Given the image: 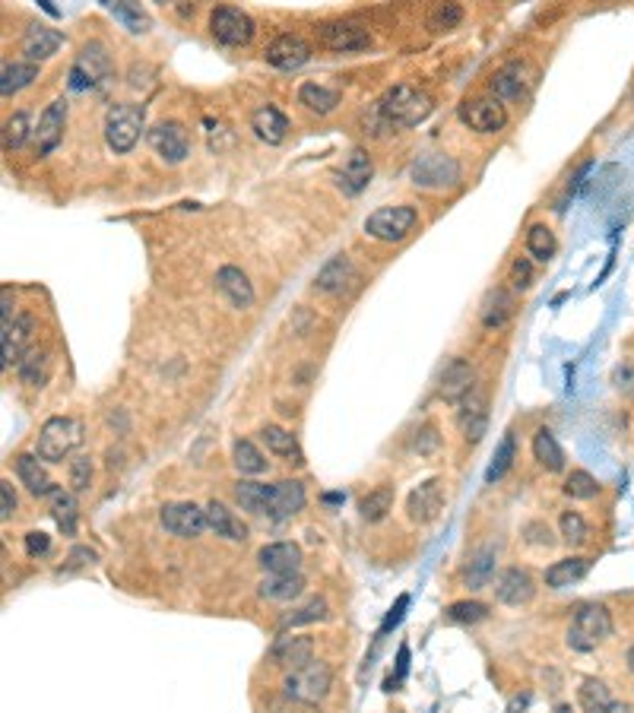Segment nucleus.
Instances as JSON below:
<instances>
[{
	"label": "nucleus",
	"instance_id": "nucleus-1",
	"mask_svg": "<svg viewBox=\"0 0 634 713\" xmlns=\"http://www.w3.org/2000/svg\"><path fill=\"white\" fill-rule=\"evenodd\" d=\"M432 96L419 86H409V83H397L384 92V99L378 102V111L384 115L387 124L394 127H416L422 124L428 115H432Z\"/></svg>",
	"mask_w": 634,
	"mask_h": 713
},
{
	"label": "nucleus",
	"instance_id": "nucleus-2",
	"mask_svg": "<svg viewBox=\"0 0 634 713\" xmlns=\"http://www.w3.org/2000/svg\"><path fill=\"white\" fill-rule=\"evenodd\" d=\"M80 444H83V425L70 416H54L39 431L35 457H42L45 463H64Z\"/></svg>",
	"mask_w": 634,
	"mask_h": 713
},
{
	"label": "nucleus",
	"instance_id": "nucleus-3",
	"mask_svg": "<svg viewBox=\"0 0 634 713\" xmlns=\"http://www.w3.org/2000/svg\"><path fill=\"white\" fill-rule=\"evenodd\" d=\"M333 685V675H330V666L321 663V660H311L308 666L295 669L286 675V698L295 701V704H305V707H314L327 698V691Z\"/></svg>",
	"mask_w": 634,
	"mask_h": 713
},
{
	"label": "nucleus",
	"instance_id": "nucleus-4",
	"mask_svg": "<svg viewBox=\"0 0 634 713\" xmlns=\"http://www.w3.org/2000/svg\"><path fill=\"white\" fill-rule=\"evenodd\" d=\"M143 108L140 105H130V102H121L108 111L105 118V143L115 149L118 156L130 153V149L137 146L140 134H143Z\"/></svg>",
	"mask_w": 634,
	"mask_h": 713
},
{
	"label": "nucleus",
	"instance_id": "nucleus-5",
	"mask_svg": "<svg viewBox=\"0 0 634 713\" xmlns=\"http://www.w3.org/2000/svg\"><path fill=\"white\" fill-rule=\"evenodd\" d=\"M612 634V618L606 612V606H581L574 612V622L568 628V644L574 650H596L606 637Z\"/></svg>",
	"mask_w": 634,
	"mask_h": 713
},
{
	"label": "nucleus",
	"instance_id": "nucleus-6",
	"mask_svg": "<svg viewBox=\"0 0 634 713\" xmlns=\"http://www.w3.org/2000/svg\"><path fill=\"white\" fill-rule=\"evenodd\" d=\"M416 222H419V213L413 206H381V210H375L365 219V232L371 238L394 245V241H403L416 229Z\"/></svg>",
	"mask_w": 634,
	"mask_h": 713
},
{
	"label": "nucleus",
	"instance_id": "nucleus-7",
	"mask_svg": "<svg viewBox=\"0 0 634 713\" xmlns=\"http://www.w3.org/2000/svg\"><path fill=\"white\" fill-rule=\"evenodd\" d=\"M210 32L219 45L241 48L254 39V20L238 7H216L210 16Z\"/></svg>",
	"mask_w": 634,
	"mask_h": 713
},
{
	"label": "nucleus",
	"instance_id": "nucleus-8",
	"mask_svg": "<svg viewBox=\"0 0 634 713\" xmlns=\"http://www.w3.org/2000/svg\"><path fill=\"white\" fill-rule=\"evenodd\" d=\"M111 70V61H108V51L99 45V42H89L83 45V51L77 54V61L70 67V89H96Z\"/></svg>",
	"mask_w": 634,
	"mask_h": 713
},
{
	"label": "nucleus",
	"instance_id": "nucleus-9",
	"mask_svg": "<svg viewBox=\"0 0 634 713\" xmlns=\"http://www.w3.org/2000/svg\"><path fill=\"white\" fill-rule=\"evenodd\" d=\"M159 523L165 527V533H172L178 539H194L203 530H210L207 527V511H200L197 504H191V501L165 504L162 514H159Z\"/></svg>",
	"mask_w": 634,
	"mask_h": 713
},
{
	"label": "nucleus",
	"instance_id": "nucleus-10",
	"mask_svg": "<svg viewBox=\"0 0 634 713\" xmlns=\"http://www.w3.org/2000/svg\"><path fill=\"white\" fill-rule=\"evenodd\" d=\"M409 175H413V184L419 187H454L460 181V165L451 156L425 153L413 162Z\"/></svg>",
	"mask_w": 634,
	"mask_h": 713
},
{
	"label": "nucleus",
	"instance_id": "nucleus-11",
	"mask_svg": "<svg viewBox=\"0 0 634 713\" xmlns=\"http://www.w3.org/2000/svg\"><path fill=\"white\" fill-rule=\"evenodd\" d=\"M149 146H153L156 156L169 165H178L191 156V137L178 121H162L149 130Z\"/></svg>",
	"mask_w": 634,
	"mask_h": 713
},
{
	"label": "nucleus",
	"instance_id": "nucleus-12",
	"mask_svg": "<svg viewBox=\"0 0 634 713\" xmlns=\"http://www.w3.org/2000/svg\"><path fill=\"white\" fill-rule=\"evenodd\" d=\"M32 330H35V321L32 314H16L10 321H4L0 327V352H4V368H10L13 362L20 365L29 352V343H32Z\"/></svg>",
	"mask_w": 634,
	"mask_h": 713
},
{
	"label": "nucleus",
	"instance_id": "nucleus-13",
	"mask_svg": "<svg viewBox=\"0 0 634 713\" xmlns=\"http://www.w3.org/2000/svg\"><path fill=\"white\" fill-rule=\"evenodd\" d=\"M371 175H375V165H371L368 153H365L362 146H352L349 153H346V159H343V165L337 168V187H340L343 194L356 197V194H362L365 187H368Z\"/></svg>",
	"mask_w": 634,
	"mask_h": 713
},
{
	"label": "nucleus",
	"instance_id": "nucleus-14",
	"mask_svg": "<svg viewBox=\"0 0 634 713\" xmlns=\"http://www.w3.org/2000/svg\"><path fill=\"white\" fill-rule=\"evenodd\" d=\"M460 118H463V124H470L473 130H479V134H495V130H501L508 124V111L498 99L486 96V99L466 102L460 108Z\"/></svg>",
	"mask_w": 634,
	"mask_h": 713
},
{
	"label": "nucleus",
	"instance_id": "nucleus-15",
	"mask_svg": "<svg viewBox=\"0 0 634 713\" xmlns=\"http://www.w3.org/2000/svg\"><path fill=\"white\" fill-rule=\"evenodd\" d=\"M311 61V45L302 39V35H279V39L270 42L267 48V64H273L276 70H298Z\"/></svg>",
	"mask_w": 634,
	"mask_h": 713
},
{
	"label": "nucleus",
	"instance_id": "nucleus-16",
	"mask_svg": "<svg viewBox=\"0 0 634 713\" xmlns=\"http://www.w3.org/2000/svg\"><path fill=\"white\" fill-rule=\"evenodd\" d=\"M356 283H359V270L352 267V260L346 254H340V257L327 260V264L321 267L314 286H317V292H324V295H343Z\"/></svg>",
	"mask_w": 634,
	"mask_h": 713
},
{
	"label": "nucleus",
	"instance_id": "nucleus-17",
	"mask_svg": "<svg viewBox=\"0 0 634 713\" xmlns=\"http://www.w3.org/2000/svg\"><path fill=\"white\" fill-rule=\"evenodd\" d=\"M457 425L463 431L466 441H482L489 428V406H486V397H482L479 390H473L470 397H463L457 403Z\"/></svg>",
	"mask_w": 634,
	"mask_h": 713
},
{
	"label": "nucleus",
	"instance_id": "nucleus-18",
	"mask_svg": "<svg viewBox=\"0 0 634 713\" xmlns=\"http://www.w3.org/2000/svg\"><path fill=\"white\" fill-rule=\"evenodd\" d=\"M321 42H324L330 51H343V54H349V51H362V48H368L371 35H368V29L359 26V23L337 20V23H324V26H321Z\"/></svg>",
	"mask_w": 634,
	"mask_h": 713
},
{
	"label": "nucleus",
	"instance_id": "nucleus-19",
	"mask_svg": "<svg viewBox=\"0 0 634 713\" xmlns=\"http://www.w3.org/2000/svg\"><path fill=\"white\" fill-rule=\"evenodd\" d=\"M441 397L447 403H460L463 397H470V393L476 390V371L470 362H463V359H451L441 374Z\"/></svg>",
	"mask_w": 634,
	"mask_h": 713
},
{
	"label": "nucleus",
	"instance_id": "nucleus-20",
	"mask_svg": "<svg viewBox=\"0 0 634 713\" xmlns=\"http://www.w3.org/2000/svg\"><path fill=\"white\" fill-rule=\"evenodd\" d=\"M64 124H67V102H64V99H54V102L45 108V115L39 118V130H35V149H39L42 156L51 153V149L61 143Z\"/></svg>",
	"mask_w": 634,
	"mask_h": 713
},
{
	"label": "nucleus",
	"instance_id": "nucleus-21",
	"mask_svg": "<svg viewBox=\"0 0 634 713\" xmlns=\"http://www.w3.org/2000/svg\"><path fill=\"white\" fill-rule=\"evenodd\" d=\"M216 289L229 298V305L232 308H251L254 305V286H251V279L245 276V270H238V267H219L216 273Z\"/></svg>",
	"mask_w": 634,
	"mask_h": 713
},
{
	"label": "nucleus",
	"instance_id": "nucleus-22",
	"mask_svg": "<svg viewBox=\"0 0 634 713\" xmlns=\"http://www.w3.org/2000/svg\"><path fill=\"white\" fill-rule=\"evenodd\" d=\"M257 561H260V568L270 574H298L302 549H298L295 542H270V546L260 549Z\"/></svg>",
	"mask_w": 634,
	"mask_h": 713
},
{
	"label": "nucleus",
	"instance_id": "nucleus-23",
	"mask_svg": "<svg viewBox=\"0 0 634 713\" xmlns=\"http://www.w3.org/2000/svg\"><path fill=\"white\" fill-rule=\"evenodd\" d=\"M270 656H273L276 666L295 672V669H302L314 660V644H311V637H279V641L273 644V650H270Z\"/></svg>",
	"mask_w": 634,
	"mask_h": 713
},
{
	"label": "nucleus",
	"instance_id": "nucleus-24",
	"mask_svg": "<svg viewBox=\"0 0 634 713\" xmlns=\"http://www.w3.org/2000/svg\"><path fill=\"white\" fill-rule=\"evenodd\" d=\"M441 508H444V492H441V482H438V479L422 482L419 489L409 495V517H413L416 523L435 520Z\"/></svg>",
	"mask_w": 634,
	"mask_h": 713
},
{
	"label": "nucleus",
	"instance_id": "nucleus-25",
	"mask_svg": "<svg viewBox=\"0 0 634 713\" xmlns=\"http://www.w3.org/2000/svg\"><path fill=\"white\" fill-rule=\"evenodd\" d=\"M495 593L498 599L505 606H524L533 599L536 587H533V577L527 571H520V568H511L498 577V584H495Z\"/></svg>",
	"mask_w": 634,
	"mask_h": 713
},
{
	"label": "nucleus",
	"instance_id": "nucleus-26",
	"mask_svg": "<svg viewBox=\"0 0 634 713\" xmlns=\"http://www.w3.org/2000/svg\"><path fill=\"white\" fill-rule=\"evenodd\" d=\"M251 130L264 143L276 146V143H283L286 134H289V118L279 108H273V105H260L251 115Z\"/></svg>",
	"mask_w": 634,
	"mask_h": 713
},
{
	"label": "nucleus",
	"instance_id": "nucleus-27",
	"mask_svg": "<svg viewBox=\"0 0 634 713\" xmlns=\"http://www.w3.org/2000/svg\"><path fill=\"white\" fill-rule=\"evenodd\" d=\"M302 508H305V489H302V482L286 479V482H276V485H273V495H270V517H273V520L295 517Z\"/></svg>",
	"mask_w": 634,
	"mask_h": 713
},
{
	"label": "nucleus",
	"instance_id": "nucleus-28",
	"mask_svg": "<svg viewBox=\"0 0 634 713\" xmlns=\"http://www.w3.org/2000/svg\"><path fill=\"white\" fill-rule=\"evenodd\" d=\"M58 48H61V32H54L42 23L29 26L26 35H23V54H26V61H32V64L48 61L51 54H58Z\"/></svg>",
	"mask_w": 634,
	"mask_h": 713
},
{
	"label": "nucleus",
	"instance_id": "nucleus-29",
	"mask_svg": "<svg viewBox=\"0 0 634 713\" xmlns=\"http://www.w3.org/2000/svg\"><path fill=\"white\" fill-rule=\"evenodd\" d=\"M530 73L524 64H508V67H501L495 77H492V99L498 102H505V99H520L527 92L530 86Z\"/></svg>",
	"mask_w": 634,
	"mask_h": 713
},
{
	"label": "nucleus",
	"instance_id": "nucleus-30",
	"mask_svg": "<svg viewBox=\"0 0 634 713\" xmlns=\"http://www.w3.org/2000/svg\"><path fill=\"white\" fill-rule=\"evenodd\" d=\"M203 511H207V527H210L216 536L232 539V542H245V539H248V527H245V523H241L229 508H226V504L210 501Z\"/></svg>",
	"mask_w": 634,
	"mask_h": 713
},
{
	"label": "nucleus",
	"instance_id": "nucleus-31",
	"mask_svg": "<svg viewBox=\"0 0 634 713\" xmlns=\"http://www.w3.org/2000/svg\"><path fill=\"white\" fill-rule=\"evenodd\" d=\"M35 80H39V64H32V61L4 64V70H0V96L10 99L20 89L32 86Z\"/></svg>",
	"mask_w": 634,
	"mask_h": 713
},
{
	"label": "nucleus",
	"instance_id": "nucleus-32",
	"mask_svg": "<svg viewBox=\"0 0 634 713\" xmlns=\"http://www.w3.org/2000/svg\"><path fill=\"white\" fill-rule=\"evenodd\" d=\"M16 476H20V482L32 495H51V489H54L48 473H45V466H42V457L20 454L16 457Z\"/></svg>",
	"mask_w": 634,
	"mask_h": 713
},
{
	"label": "nucleus",
	"instance_id": "nucleus-33",
	"mask_svg": "<svg viewBox=\"0 0 634 713\" xmlns=\"http://www.w3.org/2000/svg\"><path fill=\"white\" fill-rule=\"evenodd\" d=\"M260 438H264L267 450L276 457H286L292 463H302V447H298L295 435L286 428H279V425H264L260 428Z\"/></svg>",
	"mask_w": 634,
	"mask_h": 713
},
{
	"label": "nucleus",
	"instance_id": "nucleus-34",
	"mask_svg": "<svg viewBox=\"0 0 634 713\" xmlns=\"http://www.w3.org/2000/svg\"><path fill=\"white\" fill-rule=\"evenodd\" d=\"M590 571V561L587 558H565V561H555V565L546 571V584L552 590H565L571 584H577L581 577H587Z\"/></svg>",
	"mask_w": 634,
	"mask_h": 713
},
{
	"label": "nucleus",
	"instance_id": "nucleus-35",
	"mask_svg": "<svg viewBox=\"0 0 634 713\" xmlns=\"http://www.w3.org/2000/svg\"><path fill=\"white\" fill-rule=\"evenodd\" d=\"M270 495H273V485H264V482H238L235 485V501L251 514L270 517Z\"/></svg>",
	"mask_w": 634,
	"mask_h": 713
},
{
	"label": "nucleus",
	"instance_id": "nucleus-36",
	"mask_svg": "<svg viewBox=\"0 0 634 713\" xmlns=\"http://www.w3.org/2000/svg\"><path fill=\"white\" fill-rule=\"evenodd\" d=\"M298 102H302L308 111H314V115H330V111L340 105V92L327 89L321 83H305L298 89Z\"/></svg>",
	"mask_w": 634,
	"mask_h": 713
},
{
	"label": "nucleus",
	"instance_id": "nucleus-37",
	"mask_svg": "<svg viewBox=\"0 0 634 713\" xmlns=\"http://www.w3.org/2000/svg\"><path fill=\"white\" fill-rule=\"evenodd\" d=\"M305 580L298 574H270L264 584H260V596L264 599H276V603H289L298 593H302Z\"/></svg>",
	"mask_w": 634,
	"mask_h": 713
},
{
	"label": "nucleus",
	"instance_id": "nucleus-38",
	"mask_svg": "<svg viewBox=\"0 0 634 713\" xmlns=\"http://www.w3.org/2000/svg\"><path fill=\"white\" fill-rule=\"evenodd\" d=\"M48 501H51V517L58 520V527L64 533L77 530V498H73V492L61 489V485H54Z\"/></svg>",
	"mask_w": 634,
	"mask_h": 713
},
{
	"label": "nucleus",
	"instance_id": "nucleus-39",
	"mask_svg": "<svg viewBox=\"0 0 634 713\" xmlns=\"http://www.w3.org/2000/svg\"><path fill=\"white\" fill-rule=\"evenodd\" d=\"M533 454H536V460L543 463L549 473H558V469L565 466V450H562V444L555 441V435L549 428H539L536 431V438H533Z\"/></svg>",
	"mask_w": 634,
	"mask_h": 713
},
{
	"label": "nucleus",
	"instance_id": "nucleus-40",
	"mask_svg": "<svg viewBox=\"0 0 634 713\" xmlns=\"http://www.w3.org/2000/svg\"><path fill=\"white\" fill-rule=\"evenodd\" d=\"M514 314V298L508 289H492L482 302V324L486 327H501Z\"/></svg>",
	"mask_w": 634,
	"mask_h": 713
},
{
	"label": "nucleus",
	"instance_id": "nucleus-41",
	"mask_svg": "<svg viewBox=\"0 0 634 713\" xmlns=\"http://www.w3.org/2000/svg\"><path fill=\"white\" fill-rule=\"evenodd\" d=\"M495 577V552L492 549H479L466 568V587L470 590H482Z\"/></svg>",
	"mask_w": 634,
	"mask_h": 713
},
{
	"label": "nucleus",
	"instance_id": "nucleus-42",
	"mask_svg": "<svg viewBox=\"0 0 634 713\" xmlns=\"http://www.w3.org/2000/svg\"><path fill=\"white\" fill-rule=\"evenodd\" d=\"M394 508V492L390 489H375V492H368L362 501H359V511L368 523H378L387 517V511Z\"/></svg>",
	"mask_w": 634,
	"mask_h": 713
},
{
	"label": "nucleus",
	"instance_id": "nucleus-43",
	"mask_svg": "<svg viewBox=\"0 0 634 713\" xmlns=\"http://www.w3.org/2000/svg\"><path fill=\"white\" fill-rule=\"evenodd\" d=\"M527 251L536 257V260H552V254H555V235H552V229L549 225H543V222H536V225H530V232H527Z\"/></svg>",
	"mask_w": 634,
	"mask_h": 713
},
{
	"label": "nucleus",
	"instance_id": "nucleus-44",
	"mask_svg": "<svg viewBox=\"0 0 634 713\" xmlns=\"http://www.w3.org/2000/svg\"><path fill=\"white\" fill-rule=\"evenodd\" d=\"M20 378L29 387H42L45 378H48V355L39 352V349H29L26 359L20 362Z\"/></svg>",
	"mask_w": 634,
	"mask_h": 713
},
{
	"label": "nucleus",
	"instance_id": "nucleus-45",
	"mask_svg": "<svg viewBox=\"0 0 634 713\" xmlns=\"http://www.w3.org/2000/svg\"><path fill=\"white\" fill-rule=\"evenodd\" d=\"M232 457H235V466L241 469V473H248V476H257V473H264V469H267L264 454H260V450L251 441H235Z\"/></svg>",
	"mask_w": 634,
	"mask_h": 713
},
{
	"label": "nucleus",
	"instance_id": "nucleus-46",
	"mask_svg": "<svg viewBox=\"0 0 634 713\" xmlns=\"http://www.w3.org/2000/svg\"><path fill=\"white\" fill-rule=\"evenodd\" d=\"M581 707L584 713H606L612 707V698H609V688L596 679H587L581 685Z\"/></svg>",
	"mask_w": 634,
	"mask_h": 713
},
{
	"label": "nucleus",
	"instance_id": "nucleus-47",
	"mask_svg": "<svg viewBox=\"0 0 634 713\" xmlns=\"http://www.w3.org/2000/svg\"><path fill=\"white\" fill-rule=\"evenodd\" d=\"M105 7L115 13V20H121L134 35L149 29V16H146V10H140V4H105Z\"/></svg>",
	"mask_w": 634,
	"mask_h": 713
},
{
	"label": "nucleus",
	"instance_id": "nucleus-48",
	"mask_svg": "<svg viewBox=\"0 0 634 713\" xmlns=\"http://www.w3.org/2000/svg\"><path fill=\"white\" fill-rule=\"evenodd\" d=\"M29 137V115L26 111H16L13 118H7L4 124V149L10 153V149H20Z\"/></svg>",
	"mask_w": 634,
	"mask_h": 713
},
{
	"label": "nucleus",
	"instance_id": "nucleus-49",
	"mask_svg": "<svg viewBox=\"0 0 634 713\" xmlns=\"http://www.w3.org/2000/svg\"><path fill=\"white\" fill-rule=\"evenodd\" d=\"M511 463H514V435H505V438H501V444H498V450H495V460H492V466H489L486 479H489V482H498V479L511 469Z\"/></svg>",
	"mask_w": 634,
	"mask_h": 713
},
{
	"label": "nucleus",
	"instance_id": "nucleus-50",
	"mask_svg": "<svg viewBox=\"0 0 634 713\" xmlns=\"http://www.w3.org/2000/svg\"><path fill=\"white\" fill-rule=\"evenodd\" d=\"M596 492H600V485H596V479H593L590 473H584V469H574V473L568 476V482H565V495H568V498L587 501V498H593Z\"/></svg>",
	"mask_w": 634,
	"mask_h": 713
},
{
	"label": "nucleus",
	"instance_id": "nucleus-51",
	"mask_svg": "<svg viewBox=\"0 0 634 713\" xmlns=\"http://www.w3.org/2000/svg\"><path fill=\"white\" fill-rule=\"evenodd\" d=\"M460 20H463V10H460L457 4H438V7L432 10V16H428V29L447 32V29H454Z\"/></svg>",
	"mask_w": 634,
	"mask_h": 713
},
{
	"label": "nucleus",
	"instance_id": "nucleus-52",
	"mask_svg": "<svg viewBox=\"0 0 634 713\" xmlns=\"http://www.w3.org/2000/svg\"><path fill=\"white\" fill-rule=\"evenodd\" d=\"M327 618V603L324 599H311V603H305L302 609H295L289 618H286V628H292V625H308V622H324Z\"/></svg>",
	"mask_w": 634,
	"mask_h": 713
},
{
	"label": "nucleus",
	"instance_id": "nucleus-53",
	"mask_svg": "<svg viewBox=\"0 0 634 713\" xmlns=\"http://www.w3.org/2000/svg\"><path fill=\"white\" fill-rule=\"evenodd\" d=\"M486 615H489V609L482 603H454L447 609V618H451V622H460V625H476Z\"/></svg>",
	"mask_w": 634,
	"mask_h": 713
},
{
	"label": "nucleus",
	"instance_id": "nucleus-54",
	"mask_svg": "<svg viewBox=\"0 0 634 713\" xmlns=\"http://www.w3.org/2000/svg\"><path fill=\"white\" fill-rule=\"evenodd\" d=\"M562 536H565L568 546H581V542L587 539V523H584V517L574 514V511L562 514Z\"/></svg>",
	"mask_w": 634,
	"mask_h": 713
},
{
	"label": "nucleus",
	"instance_id": "nucleus-55",
	"mask_svg": "<svg viewBox=\"0 0 634 713\" xmlns=\"http://www.w3.org/2000/svg\"><path fill=\"white\" fill-rule=\"evenodd\" d=\"M70 485H73V492H86L89 485H92V463H89V457L70 460Z\"/></svg>",
	"mask_w": 634,
	"mask_h": 713
},
{
	"label": "nucleus",
	"instance_id": "nucleus-56",
	"mask_svg": "<svg viewBox=\"0 0 634 713\" xmlns=\"http://www.w3.org/2000/svg\"><path fill=\"white\" fill-rule=\"evenodd\" d=\"M530 283H533L530 260H527V257H517L514 264H511V286H514V289H530Z\"/></svg>",
	"mask_w": 634,
	"mask_h": 713
},
{
	"label": "nucleus",
	"instance_id": "nucleus-57",
	"mask_svg": "<svg viewBox=\"0 0 634 713\" xmlns=\"http://www.w3.org/2000/svg\"><path fill=\"white\" fill-rule=\"evenodd\" d=\"M16 511V495L10 482H0V520H10Z\"/></svg>",
	"mask_w": 634,
	"mask_h": 713
},
{
	"label": "nucleus",
	"instance_id": "nucleus-58",
	"mask_svg": "<svg viewBox=\"0 0 634 713\" xmlns=\"http://www.w3.org/2000/svg\"><path fill=\"white\" fill-rule=\"evenodd\" d=\"M51 549V539L45 536V533H39V530H35V533H29L26 536V552L32 555V558H39V555H45Z\"/></svg>",
	"mask_w": 634,
	"mask_h": 713
},
{
	"label": "nucleus",
	"instance_id": "nucleus-59",
	"mask_svg": "<svg viewBox=\"0 0 634 713\" xmlns=\"http://www.w3.org/2000/svg\"><path fill=\"white\" fill-rule=\"evenodd\" d=\"M406 606H409V596H400V599H397V606H394V612L387 615L384 631H390V628H394V625L400 622V618H403V609H406Z\"/></svg>",
	"mask_w": 634,
	"mask_h": 713
},
{
	"label": "nucleus",
	"instance_id": "nucleus-60",
	"mask_svg": "<svg viewBox=\"0 0 634 713\" xmlns=\"http://www.w3.org/2000/svg\"><path fill=\"white\" fill-rule=\"evenodd\" d=\"M606 713H631V707H625V704H619V701H612V707H609Z\"/></svg>",
	"mask_w": 634,
	"mask_h": 713
}]
</instances>
